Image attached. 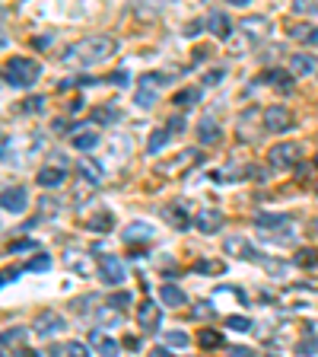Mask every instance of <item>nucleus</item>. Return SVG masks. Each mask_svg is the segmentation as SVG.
<instances>
[{"instance_id":"nucleus-52","label":"nucleus","mask_w":318,"mask_h":357,"mask_svg":"<svg viewBox=\"0 0 318 357\" xmlns=\"http://www.w3.org/2000/svg\"><path fill=\"white\" fill-rule=\"evenodd\" d=\"M16 278H19V268H13V271H10V268H7V271H3V284L16 281Z\"/></svg>"},{"instance_id":"nucleus-40","label":"nucleus","mask_w":318,"mask_h":357,"mask_svg":"<svg viewBox=\"0 0 318 357\" xmlns=\"http://www.w3.org/2000/svg\"><path fill=\"white\" fill-rule=\"evenodd\" d=\"M61 211L58 198H38V217H54Z\"/></svg>"},{"instance_id":"nucleus-34","label":"nucleus","mask_w":318,"mask_h":357,"mask_svg":"<svg viewBox=\"0 0 318 357\" xmlns=\"http://www.w3.org/2000/svg\"><path fill=\"white\" fill-rule=\"evenodd\" d=\"M194 271L198 275H226V265L216 259H198L194 261Z\"/></svg>"},{"instance_id":"nucleus-29","label":"nucleus","mask_w":318,"mask_h":357,"mask_svg":"<svg viewBox=\"0 0 318 357\" xmlns=\"http://www.w3.org/2000/svg\"><path fill=\"white\" fill-rule=\"evenodd\" d=\"M121 236H125L127 243H134V239H143V243H147V239H153V227H150L147 220H134Z\"/></svg>"},{"instance_id":"nucleus-47","label":"nucleus","mask_w":318,"mask_h":357,"mask_svg":"<svg viewBox=\"0 0 318 357\" xmlns=\"http://www.w3.org/2000/svg\"><path fill=\"white\" fill-rule=\"evenodd\" d=\"M42 109H45L42 96H29V102H22V112H42Z\"/></svg>"},{"instance_id":"nucleus-22","label":"nucleus","mask_w":318,"mask_h":357,"mask_svg":"<svg viewBox=\"0 0 318 357\" xmlns=\"http://www.w3.org/2000/svg\"><path fill=\"white\" fill-rule=\"evenodd\" d=\"M287 32H289L293 38H296V42L318 48V26H309V22H289Z\"/></svg>"},{"instance_id":"nucleus-49","label":"nucleus","mask_w":318,"mask_h":357,"mask_svg":"<svg viewBox=\"0 0 318 357\" xmlns=\"http://www.w3.org/2000/svg\"><path fill=\"white\" fill-rule=\"evenodd\" d=\"M109 83H115V86H127V83H131V74H127V70H118V74L109 77Z\"/></svg>"},{"instance_id":"nucleus-37","label":"nucleus","mask_w":318,"mask_h":357,"mask_svg":"<svg viewBox=\"0 0 318 357\" xmlns=\"http://www.w3.org/2000/svg\"><path fill=\"white\" fill-rule=\"evenodd\" d=\"M7 252H13V255H26V252H42V249H38L35 239H13V243L7 245Z\"/></svg>"},{"instance_id":"nucleus-27","label":"nucleus","mask_w":318,"mask_h":357,"mask_svg":"<svg viewBox=\"0 0 318 357\" xmlns=\"http://www.w3.org/2000/svg\"><path fill=\"white\" fill-rule=\"evenodd\" d=\"M255 223H258V230L271 233V230H280V227H289V214H258Z\"/></svg>"},{"instance_id":"nucleus-41","label":"nucleus","mask_w":318,"mask_h":357,"mask_svg":"<svg viewBox=\"0 0 318 357\" xmlns=\"http://www.w3.org/2000/svg\"><path fill=\"white\" fill-rule=\"evenodd\" d=\"M293 261H296L299 268H312V265L318 261V249H299L296 259H293Z\"/></svg>"},{"instance_id":"nucleus-42","label":"nucleus","mask_w":318,"mask_h":357,"mask_svg":"<svg viewBox=\"0 0 318 357\" xmlns=\"http://www.w3.org/2000/svg\"><path fill=\"white\" fill-rule=\"evenodd\" d=\"M48 268H51V259H48V255H35V259H29L26 261V271H48Z\"/></svg>"},{"instance_id":"nucleus-31","label":"nucleus","mask_w":318,"mask_h":357,"mask_svg":"<svg viewBox=\"0 0 318 357\" xmlns=\"http://www.w3.org/2000/svg\"><path fill=\"white\" fill-rule=\"evenodd\" d=\"M169 137H172L169 128H159V131H153V134H150V141H147V153H150V156H156L159 150L166 147V144H169Z\"/></svg>"},{"instance_id":"nucleus-21","label":"nucleus","mask_w":318,"mask_h":357,"mask_svg":"<svg viewBox=\"0 0 318 357\" xmlns=\"http://www.w3.org/2000/svg\"><path fill=\"white\" fill-rule=\"evenodd\" d=\"M89 348L96 351V354H118L121 344L115 338H109L102 328H96V332H89Z\"/></svg>"},{"instance_id":"nucleus-46","label":"nucleus","mask_w":318,"mask_h":357,"mask_svg":"<svg viewBox=\"0 0 318 357\" xmlns=\"http://www.w3.org/2000/svg\"><path fill=\"white\" fill-rule=\"evenodd\" d=\"M131 300H134V297L127 294V290H118V294H115V297H111L109 303H111V306H118V310H127V306H131Z\"/></svg>"},{"instance_id":"nucleus-43","label":"nucleus","mask_w":318,"mask_h":357,"mask_svg":"<svg viewBox=\"0 0 318 357\" xmlns=\"http://www.w3.org/2000/svg\"><path fill=\"white\" fill-rule=\"evenodd\" d=\"M216 316V310L210 303H198V306H191V319H214Z\"/></svg>"},{"instance_id":"nucleus-24","label":"nucleus","mask_w":318,"mask_h":357,"mask_svg":"<svg viewBox=\"0 0 318 357\" xmlns=\"http://www.w3.org/2000/svg\"><path fill=\"white\" fill-rule=\"evenodd\" d=\"M289 70H293V74L296 77H309V74H315L318 70V61H315V54H293V58H289Z\"/></svg>"},{"instance_id":"nucleus-25","label":"nucleus","mask_w":318,"mask_h":357,"mask_svg":"<svg viewBox=\"0 0 318 357\" xmlns=\"http://www.w3.org/2000/svg\"><path fill=\"white\" fill-rule=\"evenodd\" d=\"M96 319H99V326H102V328H121L125 316H121L118 306L105 303V306H99V310H96Z\"/></svg>"},{"instance_id":"nucleus-18","label":"nucleus","mask_w":318,"mask_h":357,"mask_svg":"<svg viewBox=\"0 0 318 357\" xmlns=\"http://www.w3.org/2000/svg\"><path fill=\"white\" fill-rule=\"evenodd\" d=\"M223 252L236 255V259H248V261H261V255L255 252V245L248 243L245 236H230L226 243H223Z\"/></svg>"},{"instance_id":"nucleus-1","label":"nucleus","mask_w":318,"mask_h":357,"mask_svg":"<svg viewBox=\"0 0 318 357\" xmlns=\"http://www.w3.org/2000/svg\"><path fill=\"white\" fill-rule=\"evenodd\" d=\"M118 52V42L111 36H89V38H80L61 54V64L70 67V70H89L96 64H105L109 58H115Z\"/></svg>"},{"instance_id":"nucleus-10","label":"nucleus","mask_w":318,"mask_h":357,"mask_svg":"<svg viewBox=\"0 0 318 357\" xmlns=\"http://www.w3.org/2000/svg\"><path fill=\"white\" fill-rule=\"evenodd\" d=\"M137 322H141V332H147V335L159 332V326H163V306L153 303V300H143L141 312H137Z\"/></svg>"},{"instance_id":"nucleus-33","label":"nucleus","mask_w":318,"mask_h":357,"mask_svg":"<svg viewBox=\"0 0 318 357\" xmlns=\"http://www.w3.org/2000/svg\"><path fill=\"white\" fill-rule=\"evenodd\" d=\"M172 102H175L178 109H185V105H198V102H200V89H198V86H185V89H178Z\"/></svg>"},{"instance_id":"nucleus-12","label":"nucleus","mask_w":318,"mask_h":357,"mask_svg":"<svg viewBox=\"0 0 318 357\" xmlns=\"http://www.w3.org/2000/svg\"><path fill=\"white\" fill-rule=\"evenodd\" d=\"M0 204H3V211H7V214H13V217H19L22 211L29 208V192H26V188L22 185H13V188H3V195H0Z\"/></svg>"},{"instance_id":"nucleus-11","label":"nucleus","mask_w":318,"mask_h":357,"mask_svg":"<svg viewBox=\"0 0 318 357\" xmlns=\"http://www.w3.org/2000/svg\"><path fill=\"white\" fill-rule=\"evenodd\" d=\"M261 112L264 109H245L242 115H239V125H236V131H239V137H242V141H258L261 134H267L264 131V125H258L255 128V119H261Z\"/></svg>"},{"instance_id":"nucleus-23","label":"nucleus","mask_w":318,"mask_h":357,"mask_svg":"<svg viewBox=\"0 0 318 357\" xmlns=\"http://www.w3.org/2000/svg\"><path fill=\"white\" fill-rule=\"evenodd\" d=\"M220 137H223V131H220V125H216V119L214 115H204V119L198 121V141L200 144H220Z\"/></svg>"},{"instance_id":"nucleus-17","label":"nucleus","mask_w":318,"mask_h":357,"mask_svg":"<svg viewBox=\"0 0 318 357\" xmlns=\"http://www.w3.org/2000/svg\"><path fill=\"white\" fill-rule=\"evenodd\" d=\"M207 32L210 36H216L220 42H230L232 32H236V26H232V20L223 10H214V13L207 16Z\"/></svg>"},{"instance_id":"nucleus-14","label":"nucleus","mask_w":318,"mask_h":357,"mask_svg":"<svg viewBox=\"0 0 318 357\" xmlns=\"http://www.w3.org/2000/svg\"><path fill=\"white\" fill-rule=\"evenodd\" d=\"M163 217L175 230H188V227H191V208H188V201H172V204H166Z\"/></svg>"},{"instance_id":"nucleus-7","label":"nucleus","mask_w":318,"mask_h":357,"mask_svg":"<svg viewBox=\"0 0 318 357\" xmlns=\"http://www.w3.org/2000/svg\"><path fill=\"white\" fill-rule=\"evenodd\" d=\"M64 328H67V322H64V316H61V312L42 310V312H38V319H35V326H32V332H35L38 338H54V335L64 332Z\"/></svg>"},{"instance_id":"nucleus-8","label":"nucleus","mask_w":318,"mask_h":357,"mask_svg":"<svg viewBox=\"0 0 318 357\" xmlns=\"http://www.w3.org/2000/svg\"><path fill=\"white\" fill-rule=\"evenodd\" d=\"M264 128H267V134H287L289 128H293V115H289L287 105H267Z\"/></svg>"},{"instance_id":"nucleus-3","label":"nucleus","mask_w":318,"mask_h":357,"mask_svg":"<svg viewBox=\"0 0 318 357\" xmlns=\"http://www.w3.org/2000/svg\"><path fill=\"white\" fill-rule=\"evenodd\" d=\"M239 29H242V42H239L236 48H230V52H236V54L245 52L242 45H261V42H267V36H271V29H274V26H271V20H267V16H245Z\"/></svg>"},{"instance_id":"nucleus-28","label":"nucleus","mask_w":318,"mask_h":357,"mask_svg":"<svg viewBox=\"0 0 318 357\" xmlns=\"http://www.w3.org/2000/svg\"><path fill=\"white\" fill-rule=\"evenodd\" d=\"M159 300H163L166 306H185L188 303L185 290L175 287V284H163V287H159Z\"/></svg>"},{"instance_id":"nucleus-15","label":"nucleus","mask_w":318,"mask_h":357,"mask_svg":"<svg viewBox=\"0 0 318 357\" xmlns=\"http://www.w3.org/2000/svg\"><path fill=\"white\" fill-rule=\"evenodd\" d=\"M293 70H277V67H267L264 74H261V83H267V86H274L280 96H289L293 93Z\"/></svg>"},{"instance_id":"nucleus-6","label":"nucleus","mask_w":318,"mask_h":357,"mask_svg":"<svg viewBox=\"0 0 318 357\" xmlns=\"http://www.w3.org/2000/svg\"><path fill=\"white\" fill-rule=\"evenodd\" d=\"M267 163H271V169H293L299 163V147L296 144H277L267 150Z\"/></svg>"},{"instance_id":"nucleus-16","label":"nucleus","mask_w":318,"mask_h":357,"mask_svg":"<svg viewBox=\"0 0 318 357\" xmlns=\"http://www.w3.org/2000/svg\"><path fill=\"white\" fill-rule=\"evenodd\" d=\"M0 348H3V354H19V357H29L32 351L26 348V332H22L19 326H13V328H7V332L0 335Z\"/></svg>"},{"instance_id":"nucleus-20","label":"nucleus","mask_w":318,"mask_h":357,"mask_svg":"<svg viewBox=\"0 0 318 357\" xmlns=\"http://www.w3.org/2000/svg\"><path fill=\"white\" fill-rule=\"evenodd\" d=\"M64 268H70V271H77V275L89 278V268H93V261H89V252H80V249H67V252H64Z\"/></svg>"},{"instance_id":"nucleus-32","label":"nucleus","mask_w":318,"mask_h":357,"mask_svg":"<svg viewBox=\"0 0 318 357\" xmlns=\"http://www.w3.org/2000/svg\"><path fill=\"white\" fill-rule=\"evenodd\" d=\"M111 227H115V217H111V211H99L96 217H89V230H93V233H109Z\"/></svg>"},{"instance_id":"nucleus-55","label":"nucleus","mask_w":318,"mask_h":357,"mask_svg":"<svg viewBox=\"0 0 318 357\" xmlns=\"http://www.w3.org/2000/svg\"><path fill=\"white\" fill-rule=\"evenodd\" d=\"M315 166H318V153H315Z\"/></svg>"},{"instance_id":"nucleus-13","label":"nucleus","mask_w":318,"mask_h":357,"mask_svg":"<svg viewBox=\"0 0 318 357\" xmlns=\"http://www.w3.org/2000/svg\"><path fill=\"white\" fill-rule=\"evenodd\" d=\"M198 163H204V153H200V150H185V153H178L175 160H169L159 172H163V176H182L185 169H191V166H198Z\"/></svg>"},{"instance_id":"nucleus-38","label":"nucleus","mask_w":318,"mask_h":357,"mask_svg":"<svg viewBox=\"0 0 318 357\" xmlns=\"http://www.w3.org/2000/svg\"><path fill=\"white\" fill-rule=\"evenodd\" d=\"M51 354H74V357H83V354H89V348H86V344H80V342H67V344H61V348H51Z\"/></svg>"},{"instance_id":"nucleus-39","label":"nucleus","mask_w":318,"mask_h":357,"mask_svg":"<svg viewBox=\"0 0 318 357\" xmlns=\"http://www.w3.org/2000/svg\"><path fill=\"white\" fill-rule=\"evenodd\" d=\"M226 326H230L232 332H252L255 322L248 319V316H226Z\"/></svg>"},{"instance_id":"nucleus-50","label":"nucleus","mask_w":318,"mask_h":357,"mask_svg":"<svg viewBox=\"0 0 318 357\" xmlns=\"http://www.w3.org/2000/svg\"><path fill=\"white\" fill-rule=\"evenodd\" d=\"M169 131L172 134H182V131H185V119H182V115H175V119L169 121Z\"/></svg>"},{"instance_id":"nucleus-35","label":"nucleus","mask_w":318,"mask_h":357,"mask_svg":"<svg viewBox=\"0 0 318 357\" xmlns=\"http://www.w3.org/2000/svg\"><path fill=\"white\" fill-rule=\"evenodd\" d=\"M198 344L200 348H223V344H226V338H223L220 332H216V328H204V332L198 335Z\"/></svg>"},{"instance_id":"nucleus-44","label":"nucleus","mask_w":318,"mask_h":357,"mask_svg":"<svg viewBox=\"0 0 318 357\" xmlns=\"http://www.w3.org/2000/svg\"><path fill=\"white\" fill-rule=\"evenodd\" d=\"M188 342H191V338H188L185 332H166V344H169V348H185Z\"/></svg>"},{"instance_id":"nucleus-19","label":"nucleus","mask_w":318,"mask_h":357,"mask_svg":"<svg viewBox=\"0 0 318 357\" xmlns=\"http://www.w3.org/2000/svg\"><path fill=\"white\" fill-rule=\"evenodd\" d=\"M194 227H198L200 233H216L223 227V214L216 208H204V211H198V217H194Z\"/></svg>"},{"instance_id":"nucleus-2","label":"nucleus","mask_w":318,"mask_h":357,"mask_svg":"<svg viewBox=\"0 0 318 357\" xmlns=\"http://www.w3.org/2000/svg\"><path fill=\"white\" fill-rule=\"evenodd\" d=\"M42 64L32 58H10L7 64H3V80H7V86L13 89H29L35 86L38 80H42Z\"/></svg>"},{"instance_id":"nucleus-54","label":"nucleus","mask_w":318,"mask_h":357,"mask_svg":"<svg viewBox=\"0 0 318 357\" xmlns=\"http://www.w3.org/2000/svg\"><path fill=\"white\" fill-rule=\"evenodd\" d=\"M230 3H236V7H245V3H248V0H230Z\"/></svg>"},{"instance_id":"nucleus-53","label":"nucleus","mask_w":318,"mask_h":357,"mask_svg":"<svg viewBox=\"0 0 318 357\" xmlns=\"http://www.w3.org/2000/svg\"><path fill=\"white\" fill-rule=\"evenodd\" d=\"M121 344H125V348H141V342H137L134 335H131V338H125V342H121Z\"/></svg>"},{"instance_id":"nucleus-48","label":"nucleus","mask_w":318,"mask_h":357,"mask_svg":"<svg viewBox=\"0 0 318 357\" xmlns=\"http://www.w3.org/2000/svg\"><path fill=\"white\" fill-rule=\"evenodd\" d=\"M207 29V22H200V20H191V26H185V36L188 38H194V36H200V32Z\"/></svg>"},{"instance_id":"nucleus-51","label":"nucleus","mask_w":318,"mask_h":357,"mask_svg":"<svg viewBox=\"0 0 318 357\" xmlns=\"http://www.w3.org/2000/svg\"><path fill=\"white\" fill-rule=\"evenodd\" d=\"M153 357H172L169 344H156V348H153Z\"/></svg>"},{"instance_id":"nucleus-4","label":"nucleus","mask_w":318,"mask_h":357,"mask_svg":"<svg viewBox=\"0 0 318 357\" xmlns=\"http://www.w3.org/2000/svg\"><path fill=\"white\" fill-rule=\"evenodd\" d=\"M172 77L175 74H143L141 77V86H137V109H153L156 99H159V89L166 86V83H172Z\"/></svg>"},{"instance_id":"nucleus-9","label":"nucleus","mask_w":318,"mask_h":357,"mask_svg":"<svg viewBox=\"0 0 318 357\" xmlns=\"http://www.w3.org/2000/svg\"><path fill=\"white\" fill-rule=\"evenodd\" d=\"M64 178H67V160L64 156H54L51 163L38 169V185H45V188L64 185Z\"/></svg>"},{"instance_id":"nucleus-30","label":"nucleus","mask_w":318,"mask_h":357,"mask_svg":"<svg viewBox=\"0 0 318 357\" xmlns=\"http://www.w3.org/2000/svg\"><path fill=\"white\" fill-rule=\"evenodd\" d=\"M121 115H118V109H111V105H105V109H93L89 112V121L93 125H115Z\"/></svg>"},{"instance_id":"nucleus-36","label":"nucleus","mask_w":318,"mask_h":357,"mask_svg":"<svg viewBox=\"0 0 318 357\" xmlns=\"http://www.w3.org/2000/svg\"><path fill=\"white\" fill-rule=\"evenodd\" d=\"M74 147L83 150V153H89V150L99 147V134L96 131H83V134H74Z\"/></svg>"},{"instance_id":"nucleus-5","label":"nucleus","mask_w":318,"mask_h":357,"mask_svg":"<svg viewBox=\"0 0 318 357\" xmlns=\"http://www.w3.org/2000/svg\"><path fill=\"white\" fill-rule=\"evenodd\" d=\"M96 271H99V281L109 284V287H121L127 281V268L118 255H99Z\"/></svg>"},{"instance_id":"nucleus-45","label":"nucleus","mask_w":318,"mask_h":357,"mask_svg":"<svg viewBox=\"0 0 318 357\" xmlns=\"http://www.w3.org/2000/svg\"><path fill=\"white\" fill-rule=\"evenodd\" d=\"M223 77H226L223 67H210L207 74H204V83H207V86H216V83H223Z\"/></svg>"},{"instance_id":"nucleus-26","label":"nucleus","mask_w":318,"mask_h":357,"mask_svg":"<svg viewBox=\"0 0 318 357\" xmlns=\"http://www.w3.org/2000/svg\"><path fill=\"white\" fill-rule=\"evenodd\" d=\"M77 172H80V178L83 182H89V185H102V166L99 163H93V160H80L77 163Z\"/></svg>"}]
</instances>
